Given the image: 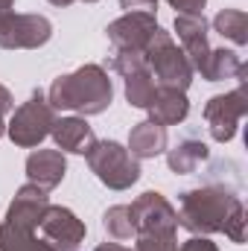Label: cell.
I'll list each match as a JSON object with an SVG mask.
<instances>
[{
	"mask_svg": "<svg viewBox=\"0 0 248 251\" xmlns=\"http://www.w3.org/2000/svg\"><path fill=\"white\" fill-rule=\"evenodd\" d=\"M178 225L190 234H216L222 231L234 243L246 240V210L243 201L225 187H198L181 193V207H178Z\"/></svg>",
	"mask_w": 248,
	"mask_h": 251,
	"instance_id": "cell-1",
	"label": "cell"
},
{
	"mask_svg": "<svg viewBox=\"0 0 248 251\" xmlns=\"http://www.w3.org/2000/svg\"><path fill=\"white\" fill-rule=\"evenodd\" d=\"M111 79L99 64H85L73 73H64L47 91V102L53 111H79L85 117L102 114L111 105Z\"/></svg>",
	"mask_w": 248,
	"mask_h": 251,
	"instance_id": "cell-2",
	"label": "cell"
},
{
	"mask_svg": "<svg viewBox=\"0 0 248 251\" xmlns=\"http://www.w3.org/2000/svg\"><path fill=\"white\" fill-rule=\"evenodd\" d=\"M50 207L47 190L24 184L0 225V251H50L38 237V222Z\"/></svg>",
	"mask_w": 248,
	"mask_h": 251,
	"instance_id": "cell-3",
	"label": "cell"
},
{
	"mask_svg": "<svg viewBox=\"0 0 248 251\" xmlns=\"http://www.w3.org/2000/svg\"><path fill=\"white\" fill-rule=\"evenodd\" d=\"M143 59H146V67L149 73L155 76V82L161 88H178V91H187L190 82H193V67L187 62L184 50H178L170 38V32L158 29L152 35V41L146 44L143 50Z\"/></svg>",
	"mask_w": 248,
	"mask_h": 251,
	"instance_id": "cell-4",
	"label": "cell"
},
{
	"mask_svg": "<svg viewBox=\"0 0 248 251\" xmlns=\"http://www.w3.org/2000/svg\"><path fill=\"white\" fill-rule=\"evenodd\" d=\"M85 158H88L94 176L111 190H128L140 178L137 158L117 140H97Z\"/></svg>",
	"mask_w": 248,
	"mask_h": 251,
	"instance_id": "cell-5",
	"label": "cell"
},
{
	"mask_svg": "<svg viewBox=\"0 0 248 251\" xmlns=\"http://www.w3.org/2000/svg\"><path fill=\"white\" fill-rule=\"evenodd\" d=\"M53 123H56V111L50 108L47 94L44 91H35L21 108H15V114H12V120L6 126V131H9V137L18 146L32 149V146H38L50 134Z\"/></svg>",
	"mask_w": 248,
	"mask_h": 251,
	"instance_id": "cell-6",
	"label": "cell"
},
{
	"mask_svg": "<svg viewBox=\"0 0 248 251\" xmlns=\"http://www.w3.org/2000/svg\"><path fill=\"white\" fill-rule=\"evenodd\" d=\"M53 24L44 15H18L12 9L0 12V47L6 50H35L47 44Z\"/></svg>",
	"mask_w": 248,
	"mask_h": 251,
	"instance_id": "cell-7",
	"label": "cell"
},
{
	"mask_svg": "<svg viewBox=\"0 0 248 251\" xmlns=\"http://www.w3.org/2000/svg\"><path fill=\"white\" fill-rule=\"evenodd\" d=\"M128 207H131V219H134V231H137V237L143 234V237L175 240L178 216H175L173 204H170L161 193L149 190V193H143V196H140L134 204H128Z\"/></svg>",
	"mask_w": 248,
	"mask_h": 251,
	"instance_id": "cell-8",
	"label": "cell"
},
{
	"mask_svg": "<svg viewBox=\"0 0 248 251\" xmlns=\"http://www.w3.org/2000/svg\"><path fill=\"white\" fill-rule=\"evenodd\" d=\"M85 234H88L85 222L73 210L59 204H50L38 222V237L50 251H76L82 246Z\"/></svg>",
	"mask_w": 248,
	"mask_h": 251,
	"instance_id": "cell-9",
	"label": "cell"
},
{
	"mask_svg": "<svg viewBox=\"0 0 248 251\" xmlns=\"http://www.w3.org/2000/svg\"><path fill=\"white\" fill-rule=\"evenodd\" d=\"M243 85H246V82H240V88L231 91V94H216V97H210L207 105H204V120H207L210 137H213L216 143L234 140L237 126L246 117L248 102H246V88H243Z\"/></svg>",
	"mask_w": 248,
	"mask_h": 251,
	"instance_id": "cell-10",
	"label": "cell"
},
{
	"mask_svg": "<svg viewBox=\"0 0 248 251\" xmlns=\"http://www.w3.org/2000/svg\"><path fill=\"white\" fill-rule=\"evenodd\" d=\"M158 29H161V26H158L155 15L125 12L123 18H117V21H111V24H108V29H105V32H108V41H111L114 47L143 53V50H146V44L152 41V35H155Z\"/></svg>",
	"mask_w": 248,
	"mask_h": 251,
	"instance_id": "cell-11",
	"label": "cell"
},
{
	"mask_svg": "<svg viewBox=\"0 0 248 251\" xmlns=\"http://www.w3.org/2000/svg\"><path fill=\"white\" fill-rule=\"evenodd\" d=\"M175 32H178V41H181V50H184L190 67L204 76L207 59H210L204 15H175Z\"/></svg>",
	"mask_w": 248,
	"mask_h": 251,
	"instance_id": "cell-12",
	"label": "cell"
},
{
	"mask_svg": "<svg viewBox=\"0 0 248 251\" xmlns=\"http://www.w3.org/2000/svg\"><path fill=\"white\" fill-rule=\"evenodd\" d=\"M64 173H67V161H64L62 149H35L26 158V176L29 184L41 190H53L62 184Z\"/></svg>",
	"mask_w": 248,
	"mask_h": 251,
	"instance_id": "cell-13",
	"label": "cell"
},
{
	"mask_svg": "<svg viewBox=\"0 0 248 251\" xmlns=\"http://www.w3.org/2000/svg\"><path fill=\"white\" fill-rule=\"evenodd\" d=\"M50 134L62 152H73V155H88L91 146L97 143V134L85 117H62L53 123Z\"/></svg>",
	"mask_w": 248,
	"mask_h": 251,
	"instance_id": "cell-14",
	"label": "cell"
},
{
	"mask_svg": "<svg viewBox=\"0 0 248 251\" xmlns=\"http://www.w3.org/2000/svg\"><path fill=\"white\" fill-rule=\"evenodd\" d=\"M146 111H149V120H155L158 126H175L190 114V102H187L184 91H178V88H161L158 85L155 100H152V105Z\"/></svg>",
	"mask_w": 248,
	"mask_h": 251,
	"instance_id": "cell-15",
	"label": "cell"
},
{
	"mask_svg": "<svg viewBox=\"0 0 248 251\" xmlns=\"http://www.w3.org/2000/svg\"><path fill=\"white\" fill-rule=\"evenodd\" d=\"M137 161L140 158H155L167 152V126H158L155 120H143L131 128L128 146H125Z\"/></svg>",
	"mask_w": 248,
	"mask_h": 251,
	"instance_id": "cell-16",
	"label": "cell"
},
{
	"mask_svg": "<svg viewBox=\"0 0 248 251\" xmlns=\"http://www.w3.org/2000/svg\"><path fill=\"white\" fill-rule=\"evenodd\" d=\"M207 143H201V140H196V137H187L181 140L175 149H167V164H170V170L173 173H178V176H190V173H196L204 161H207Z\"/></svg>",
	"mask_w": 248,
	"mask_h": 251,
	"instance_id": "cell-17",
	"label": "cell"
},
{
	"mask_svg": "<svg viewBox=\"0 0 248 251\" xmlns=\"http://www.w3.org/2000/svg\"><path fill=\"white\" fill-rule=\"evenodd\" d=\"M246 64L240 62V56L234 50H210V59H207V70H204V79L207 82H222V79H240L246 82Z\"/></svg>",
	"mask_w": 248,
	"mask_h": 251,
	"instance_id": "cell-18",
	"label": "cell"
},
{
	"mask_svg": "<svg viewBox=\"0 0 248 251\" xmlns=\"http://www.w3.org/2000/svg\"><path fill=\"white\" fill-rule=\"evenodd\" d=\"M155 91H158V82H155V76L149 73V67H143V70L125 76V100H128V105H134V108H149L152 100H155Z\"/></svg>",
	"mask_w": 248,
	"mask_h": 251,
	"instance_id": "cell-19",
	"label": "cell"
},
{
	"mask_svg": "<svg viewBox=\"0 0 248 251\" xmlns=\"http://www.w3.org/2000/svg\"><path fill=\"white\" fill-rule=\"evenodd\" d=\"M213 29L222 35V38H231L237 47H243L248 41V15L243 9H222L216 18H213Z\"/></svg>",
	"mask_w": 248,
	"mask_h": 251,
	"instance_id": "cell-20",
	"label": "cell"
},
{
	"mask_svg": "<svg viewBox=\"0 0 248 251\" xmlns=\"http://www.w3.org/2000/svg\"><path fill=\"white\" fill-rule=\"evenodd\" d=\"M102 225L105 231L114 237V240H131L137 231H134V219H131V207L128 204H117V207H108L105 216H102Z\"/></svg>",
	"mask_w": 248,
	"mask_h": 251,
	"instance_id": "cell-21",
	"label": "cell"
},
{
	"mask_svg": "<svg viewBox=\"0 0 248 251\" xmlns=\"http://www.w3.org/2000/svg\"><path fill=\"white\" fill-rule=\"evenodd\" d=\"M143 67H146L143 53L114 47V53H111V70H114V73H120V76L125 79V76H131V73H137V70H143Z\"/></svg>",
	"mask_w": 248,
	"mask_h": 251,
	"instance_id": "cell-22",
	"label": "cell"
},
{
	"mask_svg": "<svg viewBox=\"0 0 248 251\" xmlns=\"http://www.w3.org/2000/svg\"><path fill=\"white\" fill-rule=\"evenodd\" d=\"M123 12H137V15H155L158 12V0H120Z\"/></svg>",
	"mask_w": 248,
	"mask_h": 251,
	"instance_id": "cell-23",
	"label": "cell"
},
{
	"mask_svg": "<svg viewBox=\"0 0 248 251\" xmlns=\"http://www.w3.org/2000/svg\"><path fill=\"white\" fill-rule=\"evenodd\" d=\"M173 9H178L181 15H201L204 12V6H207V0H167Z\"/></svg>",
	"mask_w": 248,
	"mask_h": 251,
	"instance_id": "cell-24",
	"label": "cell"
},
{
	"mask_svg": "<svg viewBox=\"0 0 248 251\" xmlns=\"http://www.w3.org/2000/svg\"><path fill=\"white\" fill-rule=\"evenodd\" d=\"M175 251H219V249H216V243H210L207 237H193V240L181 243Z\"/></svg>",
	"mask_w": 248,
	"mask_h": 251,
	"instance_id": "cell-25",
	"label": "cell"
},
{
	"mask_svg": "<svg viewBox=\"0 0 248 251\" xmlns=\"http://www.w3.org/2000/svg\"><path fill=\"white\" fill-rule=\"evenodd\" d=\"M12 108H15V100H12L9 88H6V85H0V114L6 117V114H9Z\"/></svg>",
	"mask_w": 248,
	"mask_h": 251,
	"instance_id": "cell-26",
	"label": "cell"
},
{
	"mask_svg": "<svg viewBox=\"0 0 248 251\" xmlns=\"http://www.w3.org/2000/svg\"><path fill=\"white\" fill-rule=\"evenodd\" d=\"M94 251H131V249H123V246H117V243H102V246H97Z\"/></svg>",
	"mask_w": 248,
	"mask_h": 251,
	"instance_id": "cell-27",
	"label": "cell"
},
{
	"mask_svg": "<svg viewBox=\"0 0 248 251\" xmlns=\"http://www.w3.org/2000/svg\"><path fill=\"white\" fill-rule=\"evenodd\" d=\"M15 6V0H0V12H6V9H12Z\"/></svg>",
	"mask_w": 248,
	"mask_h": 251,
	"instance_id": "cell-28",
	"label": "cell"
},
{
	"mask_svg": "<svg viewBox=\"0 0 248 251\" xmlns=\"http://www.w3.org/2000/svg\"><path fill=\"white\" fill-rule=\"evenodd\" d=\"M53 6H70V3H76V0H50Z\"/></svg>",
	"mask_w": 248,
	"mask_h": 251,
	"instance_id": "cell-29",
	"label": "cell"
},
{
	"mask_svg": "<svg viewBox=\"0 0 248 251\" xmlns=\"http://www.w3.org/2000/svg\"><path fill=\"white\" fill-rule=\"evenodd\" d=\"M6 134V123H3V114H0V137Z\"/></svg>",
	"mask_w": 248,
	"mask_h": 251,
	"instance_id": "cell-30",
	"label": "cell"
},
{
	"mask_svg": "<svg viewBox=\"0 0 248 251\" xmlns=\"http://www.w3.org/2000/svg\"><path fill=\"white\" fill-rule=\"evenodd\" d=\"M82 3H97V0H82Z\"/></svg>",
	"mask_w": 248,
	"mask_h": 251,
	"instance_id": "cell-31",
	"label": "cell"
}]
</instances>
